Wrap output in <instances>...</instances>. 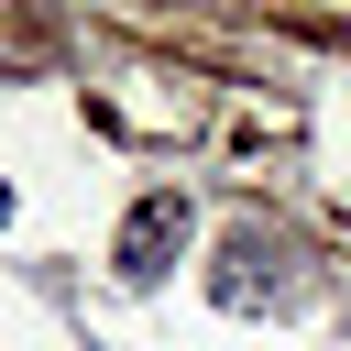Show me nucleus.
Segmentation results:
<instances>
[{
  "label": "nucleus",
  "instance_id": "f257e3e1",
  "mask_svg": "<svg viewBox=\"0 0 351 351\" xmlns=\"http://www.w3.org/2000/svg\"><path fill=\"white\" fill-rule=\"evenodd\" d=\"M186 230H197V219H186V197H176V186H154V197H143V208L121 219V241H110V263H121L132 285H154V274H165V263L186 252Z\"/></svg>",
  "mask_w": 351,
  "mask_h": 351
},
{
  "label": "nucleus",
  "instance_id": "f03ea898",
  "mask_svg": "<svg viewBox=\"0 0 351 351\" xmlns=\"http://www.w3.org/2000/svg\"><path fill=\"white\" fill-rule=\"evenodd\" d=\"M285 274H274V241L263 230H230L219 241V307H252V296H274Z\"/></svg>",
  "mask_w": 351,
  "mask_h": 351
}]
</instances>
